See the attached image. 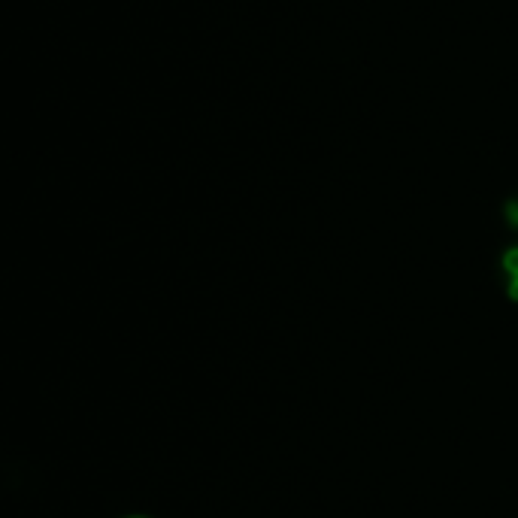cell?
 Instances as JSON below:
<instances>
[{
	"instance_id": "cell-1",
	"label": "cell",
	"mask_w": 518,
	"mask_h": 518,
	"mask_svg": "<svg viewBox=\"0 0 518 518\" xmlns=\"http://www.w3.org/2000/svg\"><path fill=\"white\" fill-rule=\"evenodd\" d=\"M503 273H506V291L512 300H518V246L506 249L503 255Z\"/></svg>"
},
{
	"instance_id": "cell-2",
	"label": "cell",
	"mask_w": 518,
	"mask_h": 518,
	"mask_svg": "<svg viewBox=\"0 0 518 518\" xmlns=\"http://www.w3.org/2000/svg\"><path fill=\"white\" fill-rule=\"evenodd\" d=\"M506 219H509L512 228H518V197H512V200L506 203Z\"/></svg>"
}]
</instances>
